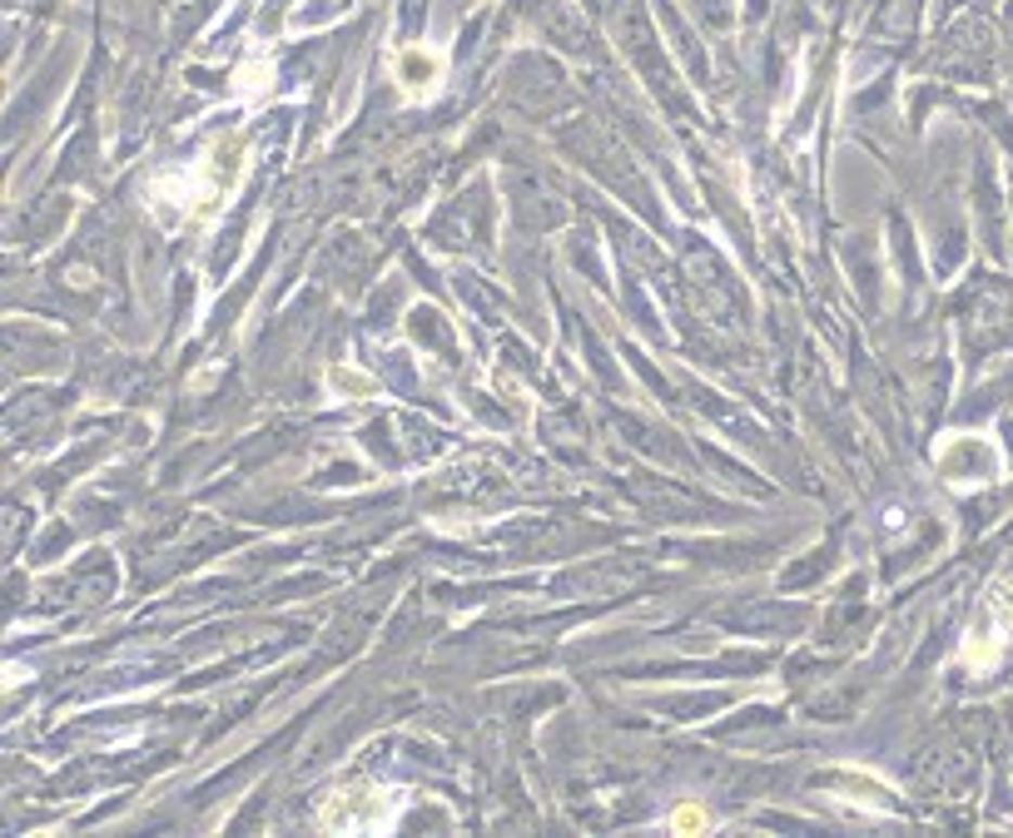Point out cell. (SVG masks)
I'll return each instance as SVG.
<instances>
[{"mask_svg":"<svg viewBox=\"0 0 1013 838\" xmlns=\"http://www.w3.org/2000/svg\"><path fill=\"white\" fill-rule=\"evenodd\" d=\"M323 828L333 834H363V828H388L398 818V799L377 784H348L323 803Z\"/></svg>","mask_w":1013,"mask_h":838,"instance_id":"obj_1","label":"cell"},{"mask_svg":"<svg viewBox=\"0 0 1013 838\" xmlns=\"http://www.w3.org/2000/svg\"><path fill=\"white\" fill-rule=\"evenodd\" d=\"M1009 641H1013V595L993 591L989 606H984V616H978V626L964 635V665L984 675V670H993V665L1003 660Z\"/></svg>","mask_w":1013,"mask_h":838,"instance_id":"obj_2","label":"cell"},{"mask_svg":"<svg viewBox=\"0 0 1013 838\" xmlns=\"http://www.w3.org/2000/svg\"><path fill=\"white\" fill-rule=\"evenodd\" d=\"M934 462H939V477L954 487H984L999 477V452L984 437H949Z\"/></svg>","mask_w":1013,"mask_h":838,"instance_id":"obj_3","label":"cell"},{"mask_svg":"<svg viewBox=\"0 0 1013 838\" xmlns=\"http://www.w3.org/2000/svg\"><path fill=\"white\" fill-rule=\"evenodd\" d=\"M666 824H671V834H706V828H710V814L701 809V803H681V809H676Z\"/></svg>","mask_w":1013,"mask_h":838,"instance_id":"obj_4","label":"cell"},{"mask_svg":"<svg viewBox=\"0 0 1013 838\" xmlns=\"http://www.w3.org/2000/svg\"><path fill=\"white\" fill-rule=\"evenodd\" d=\"M329 387L343 397H368L373 392V383H368V373H354V368H329Z\"/></svg>","mask_w":1013,"mask_h":838,"instance_id":"obj_5","label":"cell"}]
</instances>
